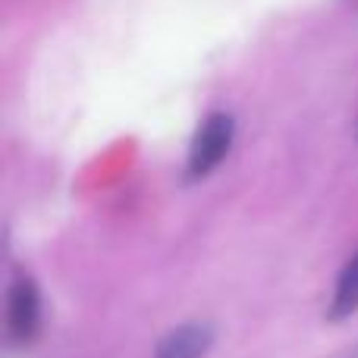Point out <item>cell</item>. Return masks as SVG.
Segmentation results:
<instances>
[{"instance_id": "3", "label": "cell", "mask_w": 358, "mask_h": 358, "mask_svg": "<svg viewBox=\"0 0 358 358\" xmlns=\"http://www.w3.org/2000/svg\"><path fill=\"white\" fill-rule=\"evenodd\" d=\"M210 343H214V330L208 324H182L157 343L155 358H204Z\"/></svg>"}, {"instance_id": "5", "label": "cell", "mask_w": 358, "mask_h": 358, "mask_svg": "<svg viewBox=\"0 0 358 358\" xmlns=\"http://www.w3.org/2000/svg\"><path fill=\"white\" fill-rule=\"evenodd\" d=\"M352 358H358V352H355V355H352Z\"/></svg>"}, {"instance_id": "4", "label": "cell", "mask_w": 358, "mask_h": 358, "mask_svg": "<svg viewBox=\"0 0 358 358\" xmlns=\"http://www.w3.org/2000/svg\"><path fill=\"white\" fill-rule=\"evenodd\" d=\"M358 311V252L349 258V264L343 267L340 280H336L334 299H330V321H346Z\"/></svg>"}, {"instance_id": "6", "label": "cell", "mask_w": 358, "mask_h": 358, "mask_svg": "<svg viewBox=\"0 0 358 358\" xmlns=\"http://www.w3.org/2000/svg\"><path fill=\"white\" fill-rule=\"evenodd\" d=\"M355 132H358V126H355Z\"/></svg>"}, {"instance_id": "1", "label": "cell", "mask_w": 358, "mask_h": 358, "mask_svg": "<svg viewBox=\"0 0 358 358\" xmlns=\"http://www.w3.org/2000/svg\"><path fill=\"white\" fill-rule=\"evenodd\" d=\"M229 145H233V117L227 113H210L195 132V142L189 151V179L208 176L217 164L227 157Z\"/></svg>"}, {"instance_id": "2", "label": "cell", "mask_w": 358, "mask_h": 358, "mask_svg": "<svg viewBox=\"0 0 358 358\" xmlns=\"http://www.w3.org/2000/svg\"><path fill=\"white\" fill-rule=\"evenodd\" d=\"M41 327V299L31 280H16L6 302V330L16 343H31Z\"/></svg>"}]
</instances>
